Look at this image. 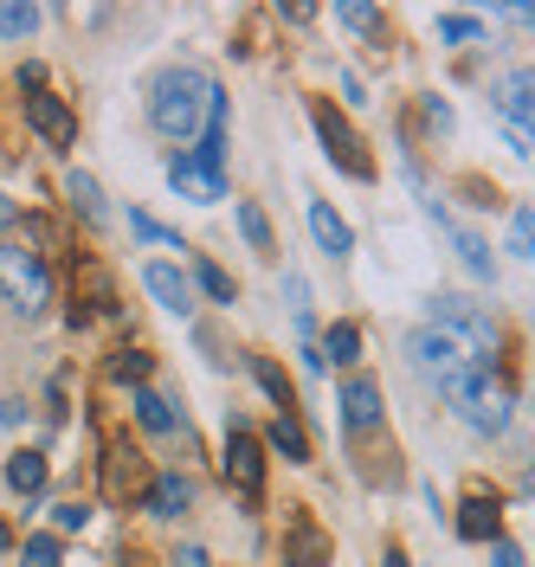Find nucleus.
Returning <instances> with one entry per match:
<instances>
[{
	"instance_id": "4",
	"label": "nucleus",
	"mask_w": 535,
	"mask_h": 567,
	"mask_svg": "<svg viewBox=\"0 0 535 567\" xmlns=\"http://www.w3.org/2000/svg\"><path fill=\"white\" fill-rule=\"evenodd\" d=\"M445 393L459 400V413H464V425H471V432H491V439H497L503 425H510V393L491 388V381H484L477 368L452 374V381H445Z\"/></svg>"
},
{
	"instance_id": "22",
	"label": "nucleus",
	"mask_w": 535,
	"mask_h": 567,
	"mask_svg": "<svg viewBox=\"0 0 535 567\" xmlns=\"http://www.w3.org/2000/svg\"><path fill=\"white\" fill-rule=\"evenodd\" d=\"M251 374H258V388L271 393V406H278V413L297 406V393H290V381H285V368H278V361H265V354H258V361H251Z\"/></svg>"
},
{
	"instance_id": "16",
	"label": "nucleus",
	"mask_w": 535,
	"mask_h": 567,
	"mask_svg": "<svg viewBox=\"0 0 535 567\" xmlns=\"http://www.w3.org/2000/svg\"><path fill=\"white\" fill-rule=\"evenodd\" d=\"M136 484H143V452H136L130 439H116V445H110L104 491H110V496H123V491H136Z\"/></svg>"
},
{
	"instance_id": "38",
	"label": "nucleus",
	"mask_w": 535,
	"mask_h": 567,
	"mask_svg": "<svg viewBox=\"0 0 535 567\" xmlns=\"http://www.w3.org/2000/svg\"><path fill=\"white\" fill-rule=\"evenodd\" d=\"M388 567H407V555H400V548H388Z\"/></svg>"
},
{
	"instance_id": "5",
	"label": "nucleus",
	"mask_w": 535,
	"mask_h": 567,
	"mask_svg": "<svg viewBox=\"0 0 535 567\" xmlns=\"http://www.w3.org/2000/svg\"><path fill=\"white\" fill-rule=\"evenodd\" d=\"M407 354H413V368H420L426 381H439V388H445L452 374H464V368H471V361H464V349L445 336V329H439V322L413 329V336H407Z\"/></svg>"
},
{
	"instance_id": "29",
	"label": "nucleus",
	"mask_w": 535,
	"mask_h": 567,
	"mask_svg": "<svg viewBox=\"0 0 535 567\" xmlns=\"http://www.w3.org/2000/svg\"><path fill=\"white\" fill-rule=\"evenodd\" d=\"M130 233H136V239H148V246H181V233H168V226H155L148 213H130Z\"/></svg>"
},
{
	"instance_id": "24",
	"label": "nucleus",
	"mask_w": 535,
	"mask_h": 567,
	"mask_svg": "<svg viewBox=\"0 0 535 567\" xmlns=\"http://www.w3.org/2000/svg\"><path fill=\"white\" fill-rule=\"evenodd\" d=\"M194 284H200V290H207V297H214V303H233V297H239V284L226 278V271H219V265H194Z\"/></svg>"
},
{
	"instance_id": "11",
	"label": "nucleus",
	"mask_w": 535,
	"mask_h": 567,
	"mask_svg": "<svg viewBox=\"0 0 535 567\" xmlns=\"http://www.w3.org/2000/svg\"><path fill=\"white\" fill-rule=\"evenodd\" d=\"M143 284H148V297H155L162 310H175V317L194 310V284L181 278L175 265H143Z\"/></svg>"
},
{
	"instance_id": "10",
	"label": "nucleus",
	"mask_w": 535,
	"mask_h": 567,
	"mask_svg": "<svg viewBox=\"0 0 535 567\" xmlns=\"http://www.w3.org/2000/svg\"><path fill=\"white\" fill-rule=\"evenodd\" d=\"M497 529H503V503L497 496H464L459 503V535L464 542H497Z\"/></svg>"
},
{
	"instance_id": "26",
	"label": "nucleus",
	"mask_w": 535,
	"mask_h": 567,
	"mask_svg": "<svg viewBox=\"0 0 535 567\" xmlns=\"http://www.w3.org/2000/svg\"><path fill=\"white\" fill-rule=\"evenodd\" d=\"M143 374H148V354H143V349L110 354V381H136V388H143Z\"/></svg>"
},
{
	"instance_id": "7",
	"label": "nucleus",
	"mask_w": 535,
	"mask_h": 567,
	"mask_svg": "<svg viewBox=\"0 0 535 567\" xmlns=\"http://www.w3.org/2000/svg\"><path fill=\"white\" fill-rule=\"evenodd\" d=\"M226 477H233V491L239 496H258L265 491V445H258V439H251L246 425H233V432H226Z\"/></svg>"
},
{
	"instance_id": "6",
	"label": "nucleus",
	"mask_w": 535,
	"mask_h": 567,
	"mask_svg": "<svg viewBox=\"0 0 535 567\" xmlns=\"http://www.w3.org/2000/svg\"><path fill=\"white\" fill-rule=\"evenodd\" d=\"M310 116H317V136H322V148H329V162H342L356 181H374V162L361 155V136L342 123V116H336V104H317Z\"/></svg>"
},
{
	"instance_id": "32",
	"label": "nucleus",
	"mask_w": 535,
	"mask_h": 567,
	"mask_svg": "<svg viewBox=\"0 0 535 567\" xmlns=\"http://www.w3.org/2000/svg\"><path fill=\"white\" fill-rule=\"evenodd\" d=\"M336 20H342V27H356V33H368L381 13H374V7H336Z\"/></svg>"
},
{
	"instance_id": "31",
	"label": "nucleus",
	"mask_w": 535,
	"mask_h": 567,
	"mask_svg": "<svg viewBox=\"0 0 535 567\" xmlns=\"http://www.w3.org/2000/svg\"><path fill=\"white\" fill-rule=\"evenodd\" d=\"M510 251L529 258V207H516V219H510Z\"/></svg>"
},
{
	"instance_id": "19",
	"label": "nucleus",
	"mask_w": 535,
	"mask_h": 567,
	"mask_svg": "<svg viewBox=\"0 0 535 567\" xmlns=\"http://www.w3.org/2000/svg\"><path fill=\"white\" fill-rule=\"evenodd\" d=\"M130 406H136V420H143L148 432H175V406H168L155 388H136L130 393Z\"/></svg>"
},
{
	"instance_id": "39",
	"label": "nucleus",
	"mask_w": 535,
	"mask_h": 567,
	"mask_svg": "<svg viewBox=\"0 0 535 567\" xmlns=\"http://www.w3.org/2000/svg\"><path fill=\"white\" fill-rule=\"evenodd\" d=\"M0 548H13V529H7V523H0Z\"/></svg>"
},
{
	"instance_id": "30",
	"label": "nucleus",
	"mask_w": 535,
	"mask_h": 567,
	"mask_svg": "<svg viewBox=\"0 0 535 567\" xmlns=\"http://www.w3.org/2000/svg\"><path fill=\"white\" fill-rule=\"evenodd\" d=\"M439 33L464 45V39H477V20H471V13H439Z\"/></svg>"
},
{
	"instance_id": "25",
	"label": "nucleus",
	"mask_w": 535,
	"mask_h": 567,
	"mask_svg": "<svg viewBox=\"0 0 535 567\" xmlns=\"http://www.w3.org/2000/svg\"><path fill=\"white\" fill-rule=\"evenodd\" d=\"M239 233H246V239H251L258 251H271V219L251 207V200H239Z\"/></svg>"
},
{
	"instance_id": "13",
	"label": "nucleus",
	"mask_w": 535,
	"mask_h": 567,
	"mask_svg": "<svg viewBox=\"0 0 535 567\" xmlns=\"http://www.w3.org/2000/svg\"><path fill=\"white\" fill-rule=\"evenodd\" d=\"M374 420H381V388L356 374V381L342 388V425H349V432H374Z\"/></svg>"
},
{
	"instance_id": "37",
	"label": "nucleus",
	"mask_w": 535,
	"mask_h": 567,
	"mask_svg": "<svg viewBox=\"0 0 535 567\" xmlns=\"http://www.w3.org/2000/svg\"><path fill=\"white\" fill-rule=\"evenodd\" d=\"M13 219H20V207H13V200H7V194H0V233H7V226H13Z\"/></svg>"
},
{
	"instance_id": "8",
	"label": "nucleus",
	"mask_w": 535,
	"mask_h": 567,
	"mask_svg": "<svg viewBox=\"0 0 535 567\" xmlns=\"http://www.w3.org/2000/svg\"><path fill=\"white\" fill-rule=\"evenodd\" d=\"M168 181H175V194H187V200H226V175L207 168V162H194V155H175L168 162Z\"/></svg>"
},
{
	"instance_id": "36",
	"label": "nucleus",
	"mask_w": 535,
	"mask_h": 567,
	"mask_svg": "<svg viewBox=\"0 0 535 567\" xmlns=\"http://www.w3.org/2000/svg\"><path fill=\"white\" fill-rule=\"evenodd\" d=\"M175 567H207V548H181Z\"/></svg>"
},
{
	"instance_id": "15",
	"label": "nucleus",
	"mask_w": 535,
	"mask_h": 567,
	"mask_svg": "<svg viewBox=\"0 0 535 567\" xmlns=\"http://www.w3.org/2000/svg\"><path fill=\"white\" fill-rule=\"evenodd\" d=\"M187 503H194V484H187L181 471H162V477L148 484V516H162V523H175Z\"/></svg>"
},
{
	"instance_id": "28",
	"label": "nucleus",
	"mask_w": 535,
	"mask_h": 567,
	"mask_svg": "<svg viewBox=\"0 0 535 567\" xmlns=\"http://www.w3.org/2000/svg\"><path fill=\"white\" fill-rule=\"evenodd\" d=\"M20 567H65V555H59V542H52V535H33Z\"/></svg>"
},
{
	"instance_id": "40",
	"label": "nucleus",
	"mask_w": 535,
	"mask_h": 567,
	"mask_svg": "<svg viewBox=\"0 0 535 567\" xmlns=\"http://www.w3.org/2000/svg\"><path fill=\"white\" fill-rule=\"evenodd\" d=\"M285 567H297V561H285Z\"/></svg>"
},
{
	"instance_id": "14",
	"label": "nucleus",
	"mask_w": 535,
	"mask_h": 567,
	"mask_svg": "<svg viewBox=\"0 0 535 567\" xmlns=\"http://www.w3.org/2000/svg\"><path fill=\"white\" fill-rule=\"evenodd\" d=\"M265 452H278L285 464H310V439H303V425H297V413H278V420L265 425V439H258Z\"/></svg>"
},
{
	"instance_id": "34",
	"label": "nucleus",
	"mask_w": 535,
	"mask_h": 567,
	"mask_svg": "<svg viewBox=\"0 0 535 567\" xmlns=\"http://www.w3.org/2000/svg\"><path fill=\"white\" fill-rule=\"evenodd\" d=\"M426 123L439 130V136H445V130H452V104H439V97H426Z\"/></svg>"
},
{
	"instance_id": "21",
	"label": "nucleus",
	"mask_w": 535,
	"mask_h": 567,
	"mask_svg": "<svg viewBox=\"0 0 535 567\" xmlns=\"http://www.w3.org/2000/svg\"><path fill=\"white\" fill-rule=\"evenodd\" d=\"M65 194H72V207L84 213V219H91V226H97V219H104V194H97V181L84 175V168H72V175H65Z\"/></svg>"
},
{
	"instance_id": "12",
	"label": "nucleus",
	"mask_w": 535,
	"mask_h": 567,
	"mask_svg": "<svg viewBox=\"0 0 535 567\" xmlns=\"http://www.w3.org/2000/svg\"><path fill=\"white\" fill-rule=\"evenodd\" d=\"M310 239H317L322 258H349V246H356V233L336 219V207H329V200H310Z\"/></svg>"
},
{
	"instance_id": "18",
	"label": "nucleus",
	"mask_w": 535,
	"mask_h": 567,
	"mask_svg": "<svg viewBox=\"0 0 535 567\" xmlns=\"http://www.w3.org/2000/svg\"><path fill=\"white\" fill-rule=\"evenodd\" d=\"M7 484L20 496H39L45 491V452H13V464H7Z\"/></svg>"
},
{
	"instance_id": "23",
	"label": "nucleus",
	"mask_w": 535,
	"mask_h": 567,
	"mask_svg": "<svg viewBox=\"0 0 535 567\" xmlns=\"http://www.w3.org/2000/svg\"><path fill=\"white\" fill-rule=\"evenodd\" d=\"M503 116H510V130L529 123V71H510V84H503Z\"/></svg>"
},
{
	"instance_id": "17",
	"label": "nucleus",
	"mask_w": 535,
	"mask_h": 567,
	"mask_svg": "<svg viewBox=\"0 0 535 567\" xmlns=\"http://www.w3.org/2000/svg\"><path fill=\"white\" fill-rule=\"evenodd\" d=\"M432 219H439V213H432ZM439 226H452V219H439ZM452 246H459V258H464V271H471V278H497V265H491V246H484L477 233L452 226Z\"/></svg>"
},
{
	"instance_id": "33",
	"label": "nucleus",
	"mask_w": 535,
	"mask_h": 567,
	"mask_svg": "<svg viewBox=\"0 0 535 567\" xmlns=\"http://www.w3.org/2000/svg\"><path fill=\"white\" fill-rule=\"evenodd\" d=\"M52 516H59V529H84V523H91V509H84V503H59Z\"/></svg>"
},
{
	"instance_id": "3",
	"label": "nucleus",
	"mask_w": 535,
	"mask_h": 567,
	"mask_svg": "<svg viewBox=\"0 0 535 567\" xmlns=\"http://www.w3.org/2000/svg\"><path fill=\"white\" fill-rule=\"evenodd\" d=\"M0 297L20 310V317H39L52 303V271L33 246H0Z\"/></svg>"
},
{
	"instance_id": "1",
	"label": "nucleus",
	"mask_w": 535,
	"mask_h": 567,
	"mask_svg": "<svg viewBox=\"0 0 535 567\" xmlns=\"http://www.w3.org/2000/svg\"><path fill=\"white\" fill-rule=\"evenodd\" d=\"M148 116L155 130L175 142H194L207 130H226V97H219V78L200 65H168L148 91Z\"/></svg>"
},
{
	"instance_id": "20",
	"label": "nucleus",
	"mask_w": 535,
	"mask_h": 567,
	"mask_svg": "<svg viewBox=\"0 0 535 567\" xmlns=\"http://www.w3.org/2000/svg\"><path fill=\"white\" fill-rule=\"evenodd\" d=\"M356 354H361V329H356V322H336V329L322 336V354H317V361H336V368H349Z\"/></svg>"
},
{
	"instance_id": "27",
	"label": "nucleus",
	"mask_w": 535,
	"mask_h": 567,
	"mask_svg": "<svg viewBox=\"0 0 535 567\" xmlns=\"http://www.w3.org/2000/svg\"><path fill=\"white\" fill-rule=\"evenodd\" d=\"M39 27V7H0V39H27Z\"/></svg>"
},
{
	"instance_id": "2",
	"label": "nucleus",
	"mask_w": 535,
	"mask_h": 567,
	"mask_svg": "<svg viewBox=\"0 0 535 567\" xmlns=\"http://www.w3.org/2000/svg\"><path fill=\"white\" fill-rule=\"evenodd\" d=\"M432 322H439V329H445V336L459 342L464 361H471L477 374H484V368L497 361V322L484 317V310H477L471 297H432Z\"/></svg>"
},
{
	"instance_id": "9",
	"label": "nucleus",
	"mask_w": 535,
	"mask_h": 567,
	"mask_svg": "<svg viewBox=\"0 0 535 567\" xmlns=\"http://www.w3.org/2000/svg\"><path fill=\"white\" fill-rule=\"evenodd\" d=\"M27 123H33L45 142H72L78 136V116L65 110V97H45V91H33V97H27Z\"/></svg>"
},
{
	"instance_id": "35",
	"label": "nucleus",
	"mask_w": 535,
	"mask_h": 567,
	"mask_svg": "<svg viewBox=\"0 0 535 567\" xmlns=\"http://www.w3.org/2000/svg\"><path fill=\"white\" fill-rule=\"evenodd\" d=\"M497 567H523V548H516V542H503V535H497Z\"/></svg>"
}]
</instances>
